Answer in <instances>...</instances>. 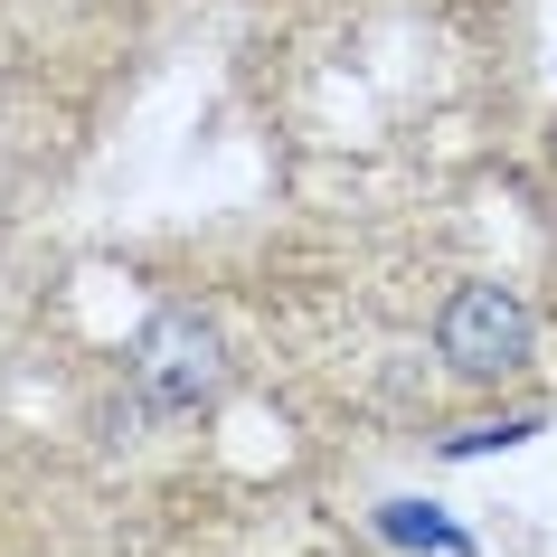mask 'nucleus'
<instances>
[{
    "label": "nucleus",
    "mask_w": 557,
    "mask_h": 557,
    "mask_svg": "<svg viewBox=\"0 0 557 557\" xmlns=\"http://www.w3.org/2000/svg\"><path fill=\"white\" fill-rule=\"evenodd\" d=\"M435 350L463 379H510V369H529V302L500 294V284H463L435 312Z\"/></svg>",
    "instance_id": "obj_1"
},
{
    "label": "nucleus",
    "mask_w": 557,
    "mask_h": 557,
    "mask_svg": "<svg viewBox=\"0 0 557 557\" xmlns=\"http://www.w3.org/2000/svg\"><path fill=\"white\" fill-rule=\"evenodd\" d=\"M133 387H143V407H161V416H189L208 387H218V341H208L199 312H161V322L143 331Z\"/></svg>",
    "instance_id": "obj_2"
}]
</instances>
